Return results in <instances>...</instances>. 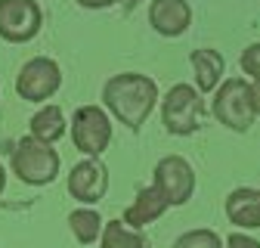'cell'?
Wrapping results in <instances>:
<instances>
[{
	"mask_svg": "<svg viewBox=\"0 0 260 248\" xmlns=\"http://www.w3.org/2000/svg\"><path fill=\"white\" fill-rule=\"evenodd\" d=\"M65 186H69V196L75 202H81L84 208H93L109 193V168L100 159H84L69 171Z\"/></svg>",
	"mask_w": 260,
	"mask_h": 248,
	"instance_id": "cell-9",
	"label": "cell"
},
{
	"mask_svg": "<svg viewBox=\"0 0 260 248\" xmlns=\"http://www.w3.org/2000/svg\"><path fill=\"white\" fill-rule=\"evenodd\" d=\"M223 248H260V242L248 233H233V236H226Z\"/></svg>",
	"mask_w": 260,
	"mask_h": 248,
	"instance_id": "cell-19",
	"label": "cell"
},
{
	"mask_svg": "<svg viewBox=\"0 0 260 248\" xmlns=\"http://www.w3.org/2000/svg\"><path fill=\"white\" fill-rule=\"evenodd\" d=\"M165 214H168V202L161 199V193L155 190V186H143V190L137 193V199L124 208V217H121V221H124L130 230H143V227L155 224L158 217H165Z\"/></svg>",
	"mask_w": 260,
	"mask_h": 248,
	"instance_id": "cell-12",
	"label": "cell"
},
{
	"mask_svg": "<svg viewBox=\"0 0 260 248\" xmlns=\"http://www.w3.org/2000/svg\"><path fill=\"white\" fill-rule=\"evenodd\" d=\"M149 25L161 38H180L192 25L189 0H152L149 4Z\"/></svg>",
	"mask_w": 260,
	"mask_h": 248,
	"instance_id": "cell-10",
	"label": "cell"
},
{
	"mask_svg": "<svg viewBox=\"0 0 260 248\" xmlns=\"http://www.w3.org/2000/svg\"><path fill=\"white\" fill-rule=\"evenodd\" d=\"M4 190H7V168L0 165V196H4Z\"/></svg>",
	"mask_w": 260,
	"mask_h": 248,
	"instance_id": "cell-22",
	"label": "cell"
},
{
	"mask_svg": "<svg viewBox=\"0 0 260 248\" xmlns=\"http://www.w3.org/2000/svg\"><path fill=\"white\" fill-rule=\"evenodd\" d=\"M69 134L84 159H100L112 146V118L103 106H78L69 121Z\"/></svg>",
	"mask_w": 260,
	"mask_h": 248,
	"instance_id": "cell-5",
	"label": "cell"
},
{
	"mask_svg": "<svg viewBox=\"0 0 260 248\" xmlns=\"http://www.w3.org/2000/svg\"><path fill=\"white\" fill-rule=\"evenodd\" d=\"M10 168H13L16 180H22L25 186H50L59 177L62 162H59V152L53 146H47L35 137H22L13 146Z\"/></svg>",
	"mask_w": 260,
	"mask_h": 248,
	"instance_id": "cell-2",
	"label": "cell"
},
{
	"mask_svg": "<svg viewBox=\"0 0 260 248\" xmlns=\"http://www.w3.org/2000/svg\"><path fill=\"white\" fill-rule=\"evenodd\" d=\"M239 69L251 78V81H260V41L248 44L239 56Z\"/></svg>",
	"mask_w": 260,
	"mask_h": 248,
	"instance_id": "cell-18",
	"label": "cell"
},
{
	"mask_svg": "<svg viewBox=\"0 0 260 248\" xmlns=\"http://www.w3.org/2000/svg\"><path fill=\"white\" fill-rule=\"evenodd\" d=\"M152 186L168 202V208H180L195 196V168L183 155H165L152 171Z\"/></svg>",
	"mask_w": 260,
	"mask_h": 248,
	"instance_id": "cell-6",
	"label": "cell"
},
{
	"mask_svg": "<svg viewBox=\"0 0 260 248\" xmlns=\"http://www.w3.org/2000/svg\"><path fill=\"white\" fill-rule=\"evenodd\" d=\"M75 4H78L81 10H109V7L121 4V0H75Z\"/></svg>",
	"mask_w": 260,
	"mask_h": 248,
	"instance_id": "cell-20",
	"label": "cell"
},
{
	"mask_svg": "<svg viewBox=\"0 0 260 248\" xmlns=\"http://www.w3.org/2000/svg\"><path fill=\"white\" fill-rule=\"evenodd\" d=\"M124 4H127V7H134V4H140V0H124Z\"/></svg>",
	"mask_w": 260,
	"mask_h": 248,
	"instance_id": "cell-23",
	"label": "cell"
},
{
	"mask_svg": "<svg viewBox=\"0 0 260 248\" xmlns=\"http://www.w3.org/2000/svg\"><path fill=\"white\" fill-rule=\"evenodd\" d=\"M189 66L195 72V90L199 93H214L223 81V72H226V59L220 50H211V47H202V50H192L189 53Z\"/></svg>",
	"mask_w": 260,
	"mask_h": 248,
	"instance_id": "cell-13",
	"label": "cell"
},
{
	"mask_svg": "<svg viewBox=\"0 0 260 248\" xmlns=\"http://www.w3.org/2000/svg\"><path fill=\"white\" fill-rule=\"evenodd\" d=\"M158 103V84L143 72L112 75L103 87V109L127 131H140Z\"/></svg>",
	"mask_w": 260,
	"mask_h": 248,
	"instance_id": "cell-1",
	"label": "cell"
},
{
	"mask_svg": "<svg viewBox=\"0 0 260 248\" xmlns=\"http://www.w3.org/2000/svg\"><path fill=\"white\" fill-rule=\"evenodd\" d=\"M65 128H69V124H65V112L59 106L47 103V106H41L35 115H31V121H28V137H35V140L53 146L56 140L65 137Z\"/></svg>",
	"mask_w": 260,
	"mask_h": 248,
	"instance_id": "cell-14",
	"label": "cell"
},
{
	"mask_svg": "<svg viewBox=\"0 0 260 248\" xmlns=\"http://www.w3.org/2000/svg\"><path fill=\"white\" fill-rule=\"evenodd\" d=\"M44 10L38 0H0V41L28 44L41 35Z\"/></svg>",
	"mask_w": 260,
	"mask_h": 248,
	"instance_id": "cell-8",
	"label": "cell"
},
{
	"mask_svg": "<svg viewBox=\"0 0 260 248\" xmlns=\"http://www.w3.org/2000/svg\"><path fill=\"white\" fill-rule=\"evenodd\" d=\"M251 100H254V112L260 118V81H251Z\"/></svg>",
	"mask_w": 260,
	"mask_h": 248,
	"instance_id": "cell-21",
	"label": "cell"
},
{
	"mask_svg": "<svg viewBox=\"0 0 260 248\" xmlns=\"http://www.w3.org/2000/svg\"><path fill=\"white\" fill-rule=\"evenodd\" d=\"M214 118L233 134H248L251 124L257 121L254 100H251V81L245 78H223L214 90Z\"/></svg>",
	"mask_w": 260,
	"mask_h": 248,
	"instance_id": "cell-3",
	"label": "cell"
},
{
	"mask_svg": "<svg viewBox=\"0 0 260 248\" xmlns=\"http://www.w3.org/2000/svg\"><path fill=\"white\" fill-rule=\"evenodd\" d=\"M59 87H62V69L50 56L28 59L16 75V93L25 103H44V100L56 97Z\"/></svg>",
	"mask_w": 260,
	"mask_h": 248,
	"instance_id": "cell-7",
	"label": "cell"
},
{
	"mask_svg": "<svg viewBox=\"0 0 260 248\" xmlns=\"http://www.w3.org/2000/svg\"><path fill=\"white\" fill-rule=\"evenodd\" d=\"M174 248H223V239H220L214 230H205V227H199V230H189V233H183V236L174 242Z\"/></svg>",
	"mask_w": 260,
	"mask_h": 248,
	"instance_id": "cell-17",
	"label": "cell"
},
{
	"mask_svg": "<svg viewBox=\"0 0 260 248\" xmlns=\"http://www.w3.org/2000/svg\"><path fill=\"white\" fill-rule=\"evenodd\" d=\"M69 230H72V236H75V242L78 245H93V242H100V233H103V214L96 211V208H75V211H69Z\"/></svg>",
	"mask_w": 260,
	"mask_h": 248,
	"instance_id": "cell-15",
	"label": "cell"
},
{
	"mask_svg": "<svg viewBox=\"0 0 260 248\" xmlns=\"http://www.w3.org/2000/svg\"><path fill=\"white\" fill-rule=\"evenodd\" d=\"M230 224L242 230H260V190L257 186H239L226 196V205H223Z\"/></svg>",
	"mask_w": 260,
	"mask_h": 248,
	"instance_id": "cell-11",
	"label": "cell"
},
{
	"mask_svg": "<svg viewBox=\"0 0 260 248\" xmlns=\"http://www.w3.org/2000/svg\"><path fill=\"white\" fill-rule=\"evenodd\" d=\"M100 248H152V245L143 236V230H130L124 221H112V224H103Z\"/></svg>",
	"mask_w": 260,
	"mask_h": 248,
	"instance_id": "cell-16",
	"label": "cell"
},
{
	"mask_svg": "<svg viewBox=\"0 0 260 248\" xmlns=\"http://www.w3.org/2000/svg\"><path fill=\"white\" fill-rule=\"evenodd\" d=\"M205 118V100L202 93L189 84H174L165 100H161V124L171 137H192L195 131H202Z\"/></svg>",
	"mask_w": 260,
	"mask_h": 248,
	"instance_id": "cell-4",
	"label": "cell"
}]
</instances>
